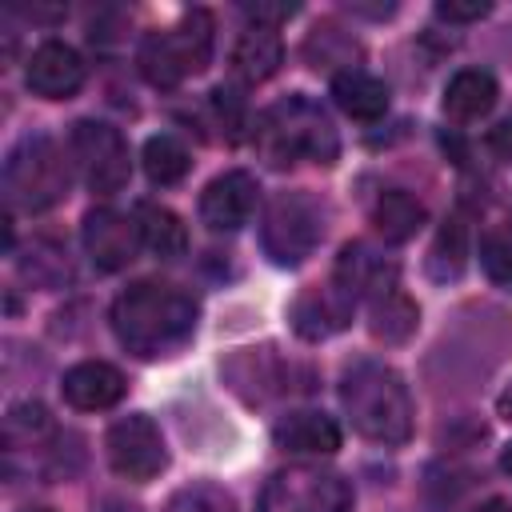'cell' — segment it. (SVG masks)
<instances>
[{
    "label": "cell",
    "mask_w": 512,
    "mask_h": 512,
    "mask_svg": "<svg viewBox=\"0 0 512 512\" xmlns=\"http://www.w3.org/2000/svg\"><path fill=\"white\" fill-rule=\"evenodd\" d=\"M324 220H328V212L312 192H300V188L276 192L260 220V244L276 264L296 268L316 252V244L324 236Z\"/></svg>",
    "instance_id": "6"
},
{
    "label": "cell",
    "mask_w": 512,
    "mask_h": 512,
    "mask_svg": "<svg viewBox=\"0 0 512 512\" xmlns=\"http://www.w3.org/2000/svg\"><path fill=\"white\" fill-rule=\"evenodd\" d=\"M352 308H356V296L344 292L336 280L312 284V288H304V292L296 296V304H292V328H296L304 340H324V336L348 328Z\"/></svg>",
    "instance_id": "14"
},
{
    "label": "cell",
    "mask_w": 512,
    "mask_h": 512,
    "mask_svg": "<svg viewBox=\"0 0 512 512\" xmlns=\"http://www.w3.org/2000/svg\"><path fill=\"white\" fill-rule=\"evenodd\" d=\"M472 512H512V504H508V500H484V504L472 508Z\"/></svg>",
    "instance_id": "33"
},
{
    "label": "cell",
    "mask_w": 512,
    "mask_h": 512,
    "mask_svg": "<svg viewBox=\"0 0 512 512\" xmlns=\"http://www.w3.org/2000/svg\"><path fill=\"white\" fill-rule=\"evenodd\" d=\"M272 440L284 452H304V456H332L340 448V428L324 412H288L272 424Z\"/></svg>",
    "instance_id": "16"
},
{
    "label": "cell",
    "mask_w": 512,
    "mask_h": 512,
    "mask_svg": "<svg viewBox=\"0 0 512 512\" xmlns=\"http://www.w3.org/2000/svg\"><path fill=\"white\" fill-rule=\"evenodd\" d=\"M340 404L352 428L376 444H404L412 436V396L396 368L360 360L340 380Z\"/></svg>",
    "instance_id": "2"
},
{
    "label": "cell",
    "mask_w": 512,
    "mask_h": 512,
    "mask_svg": "<svg viewBox=\"0 0 512 512\" xmlns=\"http://www.w3.org/2000/svg\"><path fill=\"white\" fill-rule=\"evenodd\" d=\"M68 156L80 168V180L104 196L120 192L132 176L128 140L120 136V128H112L104 120H76L68 132Z\"/></svg>",
    "instance_id": "8"
},
{
    "label": "cell",
    "mask_w": 512,
    "mask_h": 512,
    "mask_svg": "<svg viewBox=\"0 0 512 512\" xmlns=\"http://www.w3.org/2000/svg\"><path fill=\"white\" fill-rule=\"evenodd\" d=\"M496 412H500V416H504V420L512 424V384H508V388L500 392V400H496Z\"/></svg>",
    "instance_id": "32"
},
{
    "label": "cell",
    "mask_w": 512,
    "mask_h": 512,
    "mask_svg": "<svg viewBox=\"0 0 512 512\" xmlns=\"http://www.w3.org/2000/svg\"><path fill=\"white\" fill-rule=\"evenodd\" d=\"M20 272H24V280H32L36 288H60V284L72 276L68 252L56 248V244H48V240H36V244H32V252L20 260Z\"/></svg>",
    "instance_id": "27"
},
{
    "label": "cell",
    "mask_w": 512,
    "mask_h": 512,
    "mask_svg": "<svg viewBox=\"0 0 512 512\" xmlns=\"http://www.w3.org/2000/svg\"><path fill=\"white\" fill-rule=\"evenodd\" d=\"M60 392H64V400L72 408L100 412V408H112L124 396V376H120V368H112L104 360H80V364H72L64 372Z\"/></svg>",
    "instance_id": "15"
},
{
    "label": "cell",
    "mask_w": 512,
    "mask_h": 512,
    "mask_svg": "<svg viewBox=\"0 0 512 512\" xmlns=\"http://www.w3.org/2000/svg\"><path fill=\"white\" fill-rule=\"evenodd\" d=\"M68 156L48 136H24L4 160V196L12 208L44 212L68 196Z\"/></svg>",
    "instance_id": "5"
},
{
    "label": "cell",
    "mask_w": 512,
    "mask_h": 512,
    "mask_svg": "<svg viewBox=\"0 0 512 512\" xmlns=\"http://www.w3.org/2000/svg\"><path fill=\"white\" fill-rule=\"evenodd\" d=\"M144 172H148V180L152 184H176V180H184L188 176V168H192V156H188V148L176 140V136H168V132H160V136H148V144H144Z\"/></svg>",
    "instance_id": "25"
},
{
    "label": "cell",
    "mask_w": 512,
    "mask_h": 512,
    "mask_svg": "<svg viewBox=\"0 0 512 512\" xmlns=\"http://www.w3.org/2000/svg\"><path fill=\"white\" fill-rule=\"evenodd\" d=\"M80 240H84V252L88 260L100 268V272H120L136 260L140 252V224L136 216L128 220L124 212L116 208H92L80 224Z\"/></svg>",
    "instance_id": "10"
},
{
    "label": "cell",
    "mask_w": 512,
    "mask_h": 512,
    "mask_svg": "<svg viewBox=\"0 0 512 512\" xmlns=\"http://www.w3.org/2000/svg\"><path fill=\"white\" fill-rule=\"evenodd\" d=\"M196 316V296L164 280H136L112 300V332L140 360L184 348L196 332Z\"/></svg>",
    "instance_id": "1"
},
{
    "label": "cell",
    "mask_w": 512,
    "mask_h": 512,
    "mask_svg": "<svg viewBox=\"0 0 512 512\" xmlns=\"http://www.w3.org/2000/svg\"><path fill=\"white\" fill-rule=\"evenodd\" d=\"M488 12H492L488 0H440V4H436V16H444V20H452V24H468V20H480V16H488Z\"/></svg>",
    "instance_id": "29"
},
{
    "label": "cell",
    "mask_w": 512,
    "mask_h": 512,
    "mask_svg": "<svg viewBox=\"0 0 512 512\" xmlns=\"http://www.w3.org/2000/svg\"><path fill=\"white\" fill-rule=\"evenodd\" d=\"M500 468H504V472H508V476H512V444H508V448H504V456H500Z\"/></svg>",
    "instance_id": "34"
},
{
    "label": "cell",
    "mask_w": 512,
    "mask_h": 512,
    "mask_svg": "<svg viewBox=\"0 0 512 512\" xmlns=\"http://www.w3.org/2000/svg\"><path fill=\"white\" fill-rule=\"evenodd\" d=\"M32 512H48V508H32Z\"/></svg>",
    "instance_id": "35"
},
{
    "label": "cell",
    "mask_w": 512,
    "mask_h": 512,
    "mask_svg": "<svg viewBox=\"0 0 512 512\" xmlns=\"http://www.w3.org/2000/svg\"><path fill=\"white\" fill-rule=\"evenodd\" d=\"M212 32H216V24H212L208 8H192L172 28L148 32L140 44L144 80L156 88H176L180 80L204 72V64L212 60Z\"/></svg>",
    "instance_id": "4"
},
{
    "label": "cell",
    "mask_w": 512,
    "mask_h": 512,
    "mask_svg": "<svg viewBox=\"0 0 512 512\" xmlns=\"http://www.w3.org/2000/svg\"><path fill=\"white\" fill-rule=\"evenodd\" d=\"M332 280H336L344 292H352L356 300H360V296L380 300V296L396 292L400 264H396L388 252L372 248L368 240H352V244H344V248H340L336 268H332Z\"/></svg>",
    "instance_id": "11"
},
{
    "label": "cell",
    "mask_w": 512,
    "mask_h": 512,
    "mask_svg": "<svg viewBox=\"0 0 512 512\" xmlns=\"http://www.w3.org/2000/svg\"><path fill=\"white\" fill-rule=\"evenodd\" d=\"M464 264H468V220L460 212H452L436 232V244L428 252V272L436 280H456L464 272Z\"/></svg>",
    "instance_id": "24"
},
{
    "label": "cell",
    "mask_w": 512,
    "mask_h": 512,
    "mask_svg": "<svg viewBox=\"0 0 512 512\" xmlns=\"http://www.w3.org/2000/svg\"><path fill=\"white\" fill-rule=\"evenodd\" d=\"M424 220H428L424 204H420L412 192H404V188H388V192H380L376 204H372V228H376L388 244L412 240V236L424 228Z\"/></svg>",
    "instance_id": "18"
},
{
    "label": "cell",
    "mask_w": 512,
    "mask_h": 512,
    "mask_svg": "<svg viewBox=\"0 0 512 512\" xmlns=\"http://www.w3.org/2000/svg\"><path fill=\"white\" fill-rule=\"evenodd\" d=\"M104 448H108V464H112L124 480H136V484L160 476L164 464H168L164 436H160V428H156L144 412L120 416V420L108 428Z\"/></svg>",
    "instance_id": "9"
},
{
    "label": "cell",
    "mask_w": 512,
    "mask_h": 512,
    "mask_svg": "<svg viewBox=\"0 0 512 512\" xmlns=\"http://www.w3.org/2000/svg\"><path fill=\"white\" fill-rule=\"evenodd\" d=\"M256 196H260L256 176L244 172V168H232V172L208 180V188L200 192V220L212 232H236L252 220Z\"/></svg>",
    "instance_id": "13"
},
{
    "label": "cell",
    "mask_w": 512,
    "mask_h": 512,
    "mask_svg": "<svg viewBox=\"0 0 512 512\" xmlns=\"http://www.w3.org/2000/svg\"><path fill=\"white\" fill-rule=\"evenodd\" d=\"M252 140H256L260 160H268L272 168H292L300 160L328 168V164H336V152H340L328 112L320 104H312L308 96H288V100L272 104L256 120Z\"/></svg>",
    "instance_id": "3"
},
{
    "label": "cell",
    "mask_w": 512,
    "mask_h": 512,
    "mask_svg": "<svg viewBox=\"0 0 512 512\" xmlns=\"http://www.w3.org/2000/svg\"><path fill=\"white\" fill-rule=\"evenodd\" d=\"M352 12H364V16H392L396 12V4H352Z\"/></svg>",
    "instance_id": "31"
},
{
    "label": "cell",
    "mask_w": 512,
    "mask_h": 512,
    "mask_svg": "<svg viewBox=\"0 0 512 512\" xmlns=\"http://www.w3.org/2000/svg\"><path fill=\"white\" fill-rule=\"evenodd\" d=\"M304 60L320 72H352L356 68V60H360V44H356V36L352 32H344L336 20H320L312 32H308V40H304Z\"/></svg>",
    "instance_id": "21"
},
{
    "label": "cell",
    "mask_w": 512,
    "mask_h": 512,
    "mask_svg": "<svg viewBox=\"0 0 512 512\" xmlns=\"http://www.w3.org/2000/svg\"><path fill=\"white\" fill-rule=\"evenodd\" d=\"M164 512H236V500L220 488V484H188L180 492H172V500L164 504Z\"/></svg>",
    "instance_id": "28"
},
{
    "label": "cell",
    "mask_w": 512,
    "mask_h": 512,
    "mask_svg": "<svg viewBox=\"0 0 512 512\" xmlns=\"http://www.w3.org/2000/svg\"><path fill=\"white\" fill-rule=\"evenodd\" d=\"M256 512H352V484L320 464H288L272 472Z\"/></svg>",
    "instance_id": "7"
},
{
    "label": "cell",
    "mask_w": 512,
    "mask_h": 512,
    "mask_svg": "<svg viewBox=\"0 0 512 512\" xmlns=\"http://www.w3.org/2000/svg\"><path fill=\"white\" fill-rule=\"evenodd\" d=\"M416 324H420V308H416L400 288L388 292V296H380V300H372L368 328H372L376 340H384V344H400V340H408V336L416 332Z\"/></svg>",
    "instance_id": "23"
},
{
    "label": "cell",
    "mask_w": 512,
    "mask_h": 512,
    "mask_svg": "<svg viewBox=\"0 0 512 512\" xmlns=\"http://www.w3.org/2000/svg\"><path fill=\"white\" fill-rule=\"evenodd\" d=\"M488 144H492V152H496V156L512 160V120L496 124V128H492V136H488Z\"/></svg>",
    "instance_id": "30"
},
{
    "label": "cell",
    "mask_w": 512,
    "mask_h": 512,
    "mask_svg": "<svg viewBox=\"0 0 512 512\" xmlns=\"http://www.w3.org/2000/svg\"><path fill=\"white\" fill-rule=\"evenodd\" d=\"M84 76H88L84 56L64 40L36 44L28 56V68H24V84L44 100H68L72 92H80Z\"/></svg>",
    "instance_id": "12"
},
{
    "label": "cell",
    "mask_w": 512,
    "mask_h": 512,
    "mask_svg": "<svg viewBox=\"0 0 512 512\" xmlns=\"http://www.w3.org/2000/svg\"><path fill=\"white\" fill-rule=\"evenodd\" d=\"M496 76L484 68H460L444 88V112L452 120H480L496 104Z\"/></svg>",
    "instance_id": "20"
},
{
    "label": "cell",
    "mask_w": 512,
    "mask_h": 512,
    "mask_svg": "<svg viewBox=\"0 0 512 512\" xmlns=\"http://www.w3.org/2000/svg\"><path fill=\"white\" fill-rule=\"evenodd\" d=\"M136 224H140V240L144 248H152L160 260H176L188 248V228L180 224V216L164 204H140L136 208Z\"/></svg>",
    "instance_id": "22"
},
{
    "label": "cell",
    "mask_w": 512,
    "mask_h": 512,
    "mask_svg": "<svg viewBox=\"0 0 512 512\" xmlns=\"http://www.w3.org/2000/svg\"><path fill=\"white\" fill-rule=\"evenodd\" d=\"M480 268L488 272L492 284L512 288V224H488L480 236Z\"/></svg>",
    "instance_id": "26"
},
{
    "label": "cell",
    "mask_w": 512,
    "mask_h": 512,
    "mask_svg": "<svg viewBox=\"0 0 512 512\" xmlns=\"http://www.w3.org/2000/svg\"><path fill=\"white\" fill-rule=\"evenodd\" d=\"M332 96H336L340 112L352 120H380L388 112V84L364 68L332 76Z\"/></svg>",
    "instance_id": "17"
},
{
    "label": "cell",
    "mask_w": 512,
    "mask_h": 512,
    "mask_svg": "<svg viewBox=\"0 0 512 512\" xmlns=\"http://www.w3.org/2000/svg\"><path fill=\"white\" fill-rule=\"evenodd\" d=\"M280 60H284V40L276 36V28L252 24V28L240 32V40H236V48H232V68H236V76H244V80H252V84L268 80V76L280 68Z\"/></svg>",
    "instance_id": "19"
}]
</instances>
